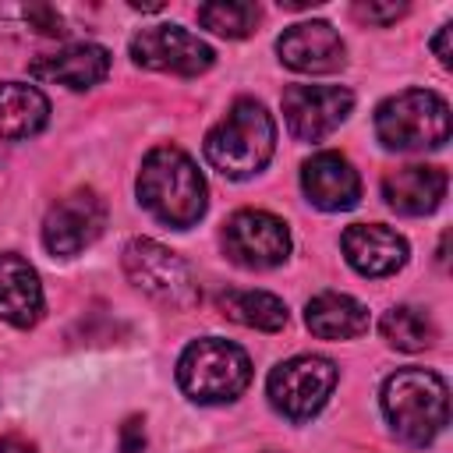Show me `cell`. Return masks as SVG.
<instances>
[{
  "mask_svg": "<svg viewBox=\"0 0 453 453\" xmlns=\"http://www.w3.org/2000/svg\"><path fill=\"white\" fill-rule=\"evenodd\" d=\"M28 74L39 81H57L71 92H85L110 74V50L99 42H74L60 53L32 60Z\"/></svg>",
  "mask_w": 453,
  "mask_h": 453,
  "instance_id": "2e32d148",
  "label": "cell"
},
{
  "mask_svg": "<svg viewBox=\"0 0 453 453\" xmlns=\"http://www.w3.org/2000/svg\"><path fill=\"white\" fill-rule=\"evenodd\" d=\"M304 326L322 340H354L368 333V308L350 294L326 290L304 304Z\"/></svg>",
  "mask_w": 453,
  "mask_h": 453,
  "instance_id": "d6986e66",
  "label": "cell"
},
{
  "mask_svg": "<svg viewBox=\"0 0 453 453\" xmlns=\"http://www.w3.org/2000/svg\"><path fill=\"white\" fill-rule=\"evenodd\" d=\"M449 35H453V25H442V28L435 32V39H432V50H435V57H439L442 67H453V57H449Z\"/></svg>",
  "mask_w": 453,
  "mask_h": 453,
  "instance_id": "484cf974",
  "label": "cell"
},
{
  "mask_svg": "<svg viewBox=\"0 0 453 453\" xmlns=\"http://www.w3.org/2000/svg\"><path fill=\"white\" fill-rule=\"evenodd\" d=\"M138 202L166 226L188 230L209 209V188L195 159L177 145H156L138 170Z\"/></svg>",
  "mask_w": 453,
  "mask_h": 453,
  "instance_id": "6da1fadb",
  "label": "cell"
},
{
  "mask_svg": "<svg viewBox=\"0 0 453 453\" xmlns=\"http://www.w3.org/2000/svg\"><path fill=\"white\" fill-rule=\"evenodd\" d=\"M379 333H382V340H386L389 347L407 350V354L425 350V347L435 343V322L428 319V311H421V308H414V304H396V308H389V311L382 315V322H379Z\"/></svg>",
  "mask_w": 453,
  "mask_h": 453,
  "instance_id": "44dd1931",
  "label": "cell"
},
{
  "mask_svg": "<svg viewBox=\"0 0 453 453\" xmlns=\"http://www.w3.org/2000/svg\"><path fill=\"white\" fill-rule=\"evenodd\" d=\"M283 120L297 142H322L354 110V92L343 85H290L283 88Z\"/></svg>",
  "mask_w": 453,
  "mask_h": 453,
  "instance_id": "30bf717a",
  "label": "cell"
},
{
  "mask_svg": "<svg viewBox=\"0 0 453 453\" xmlns=\"http://www.w3.org/2000/svg\"><path fill=\"white\" fill-rule=\"evenodd\" d=\"M120 453H145V418L131 414L120 425Z\"/></svg>",
  "mask_w": 453,
  "mask_h": 453,
  "instance_id": "d4e9b609",
  "label": "cell"
},
{
  "mask_svg": "<svg viewBox=\"0 0 453 453\" xmlns=\"http://www.w3.org/2000/svg\"><path fill=\"white\" fill-rule=\"evenodd\" d=\"M449 188L446 170L439 166H425V163H411V166H396L382 177V198L389 209L403 212V216H428L442 205Z\"/></svg>",
  "mask_w": 453,
  "mask_h": 453,
  "instance_id": "9a60e30c",
  "label": "cell"
},
{
  "mask_svg": "<svg viewBox=\"0 0 453 453\" xmlns=\"http://www.w3.org/2000/svg\"><path fill=\"white\" fill-rule=\"evenodd\" d=\"M25 21H28L39 35H64V18H60L50 4H28V7H25Z\"/></svg>",
  "mask_w": 453,
  "mask_h": 453,
  "instance_id": "cb8c5ba5",
  "label": "cell"
},
{
  "mask_svg": "<svg viewBox=\"0 0 453 453\" xmlns=\"http://www.w3.org/2000/svg\"><path fill=\"white\" fill-rule=\"evenodd\" d=\"M301 188L308 202L322 212H343L354 209L361 198V177L354 163L340 152H315L301 166Z\"/></svg>",
  "mask_w": 453,
  "mask_h": 453,
  "instance_id": "5bb4252c",
  "label": "cell"
},
{
  "mask_svg": "<svg viewBox=\"0 0 453 453\" xmlns=\"http://www.w3.org/2000/svg\"><path fill=\"white\" fill-rule=\"evenodd\" d=\"M403 14H407V4H375V0L354 4V18H361V21H368V25H393V21L403 18Z\"/></svg>",
  "mask_w": 453,
  "mask_h": 453,
  "instance_id": "603a6c76",
  "label": "cell"
},
{
  "mask_svg": "<svg viewBox=\"0 0 453 453\" xmlns=\"http://www.w3.org/2000/svg\"><path fill=\"white\" fill-rule=\"evenodd\" d=\"M276 53L290 71L329 74L347 64V46L329 21H297L276 39Z\"/></svg>",
  "mask_w": 453,
  "mask_h": 453,
  "instance_id": "7c38bea8",
  "label": "cell"
},
{
  "mask_svg": "<svg viewBox=\"0 0 453 453\" xmlns=\"http://www.w3.org/2000/svg\"><path fill=\"white\" fill-rule=\"evenodd\" d=\"M0 453H35V442H28L25 435H4Z\"/></svg>",
  "mask_w": 453,
  "mask_h": 453,
  "instance_id": "4316f807",
  "label": "cell"
},
{
  "mask_svg": "<svg viewBox=\"0 0 453 453\" xmlns=\"http://www.w3.org/2000/svg\"><path fill=\"white\" fill-rule=\"evenodd\" d=\"M120 265H124L127 280L152 301H159L173 311L198 304V280H195L191 265L166 244H159L152 237H131L124 244Z\"/></svg>",
  "mask_w": 453,
  "mask_h": 453,
  "instance_id": "8992f818",
  "label": "cell"
},
{
  "mask_svg": "<svg viewBox=\"0 0 453 453\" xmlns=\"http://www.w3.org/2000/svg\"><path fill=\"white\" fill-rule=\"evenodd\" d=\"M340 244H343V258L350 262V269L368 280L393 276L396 269L407 265V251H411L403 234L382 223H354L343 230Z\"/></svg>",
  "mask_w": 453,
  "mask_h": 453,
  "instance_id": "4fadbf2b",
  "label": "cell"
},
{
  "mask_svg": "<svg viewBox=\"0 0 453 453\" xmlns=\"http://www.w3.org/2000/svg\"><path fill=\"white\" fill-rule=\"evenodd\" d=\"M216 308L223 319L248 326V329L276 333L287 326V304L269 290H223L216 297Z\"/></svg>",
  "mask_w": 453,
  "mask_h": 453,
  "instance_id": "ffe728a7",
  "label": "cell"
},
{
  "mask_svg": "<svg viewBox=\"0 0 453 453\" xmlns=\"http://www.w3.org/2000/svg\"><path fill=\"white\" fill-rule=\"evenodd\" d=\"M106 230V202L92 188H74L57 198L42 219V244L57 258H74Z\"/></svg>",
  "mask_w": 453,
  "mask_h": 453,
  "instance_id": "ba28073f",
  "label": "cell"
},
{
  "mask_svg": "<svg viewBox=\"0 0 453 453\" xmlns=\"http://www.w3.org/2000/svg\"><path fill=\"white\" fill-rule=\"evenodd\" d=\"M223 248L230 262L244 269H273L290 255V230L280 216L262 209H241L226 219Z\"/></svg>",
  "mask_w": 453,
  "mask_h": 453,
  "instance_id": "8fae6325",
  "label": "cell"
},
{
  "mask_svg": "<svg viewBox=\"0 0 453 453\" xmlns=\"http://www.w3.org/2000/svg\"><path fill=\"white\" fill-rule=\"evenodd\" d=\"M382 414L396 439L428 446L449 421L446 379L428 368H400L382 382Z\"/></svg>",
  "mask_w": 453,
  "mask_h": 453,
  "instance_id": "3957f363",
  "label": "cell"
},
{
  "mask_svg": "<svg viewBox=\"0 0 453 453\" xmlns=\"http://www.w3.org/2000/svg\"><path fill=\"white\" fill-rule=\"evenodd\" d=\"M375 134L389 152H425L449 142V103L432 88H403L379 103Z\"/></svg>",
  "mask_w": 453,
  "mask_h": 453,
  "instance_id": "277c9868",
  "label": "cell"
},
{
  "mask_svg": "<svg viewBox=\"0 0 453 453\" xmlns=\"http://www.w3.org/2000/svg\"><path fill=\"white\" fill-rule=\"evenodd\" d=\"M251 382L248 354L219 336H202L177 357V386L195 403H230Z\"/></svg>",
  "mask_w": 453,
  "mask_h": 453,
  "instance_id": "5b68a950",
  "label": "cell"
},
{
  "mask_svg": "<svg viewBox=\"0 0 453 453\" xmlns=\"http://www.w3.org/2000/svg\"><path fill=\"white\" fill-rule=\"evenodd\" d=\"M50 124V99L28 81H0V138L25 142Z\"/></svg>",
  "mask_w": 453,
  "mask_h": 453,
  "instance_id": "ac0fdd59",
  "label": "cell"
},
{
  "mask_svg": "<svg viewBox=\"0 0 453 453\" xmlns=\"http://www.w3.org/2000/svg\"><path fill=\"white\" fill-rule=\"evenodd\" d=\"M276 152V120L258 99H237L205 134V159L230 180H248Z\"/></svg>",
  "mask_w": 453,
  "mask_h": 453,
  "instance_id": "7a4b0ae2",
  "label": "cell"
},
{
  "mask_svg": "<svg viewBox=\"0 0 453 453\" xmlns=\"http://www.w3.org/2000/svg\"><path fill=\"white\" fill-rule=\"evenodd\" d=\"M336 379H340V372H336V365L329 357H322V354H297L290 361H280L269 372L265 393H269V403L283 418L308 421V418H315L329 403V396L336 389Z\"/></svg>",
  "mask_w": 453,
  "mask_h": 453,
  "instance_id": "52a82bcc",
  "label": "cell"
},
{
  "mask_svg": "<svg viewBox=\"0 0 453 453\" xmlns=\"http://www.w3.org/2000/svg\"><path fill=\"white\" fill-rule=\"evenodd\" d=\"M258 18H262V11L251 0H212V4L198 7V25L216 32V35H226V39L251 35Z\"/></svg>",
  "mask_w": 453,
  "mask_h": 453,
  "instance_id": "7402d4cb",
  "label": "cell"
},
{
  "mask_svg": "<svg viewBox=\"0 0 453 453\" xmlns=\"http://www.w3.org/2000/svg\"><path fill=\"white\" fill-rule=\"evenodd\" d=\"M131 60L149 71H170V74L195 78L216 64V53L205 39H198L195 32L180 25H152L131 39Z\"/></svg>",
  "mask_w": 453,
  "mask_h": 453,
  "instance_id": "9c48e42d",
  "label": "cell"
},
{
  "mask_svg": "<svg viewBox=\"0 0 453 453\" xmlns=\"http://www.w3.org/2000/svg\"><path fill=\"white\" fill-rule=\"evenodd\" d=\"M42 283L39 273L14 251L0 255V319L14 329H28L42 319Z\"/></svg>",
  "mask_w": 453,
  "mask_h": 453,
  "instance_id": "e0dca14e",
  "label": "cell"
}]
</instances>
